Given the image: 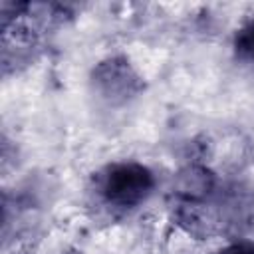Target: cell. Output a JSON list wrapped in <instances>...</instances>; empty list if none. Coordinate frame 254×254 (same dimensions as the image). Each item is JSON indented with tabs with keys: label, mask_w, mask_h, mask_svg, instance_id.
Masks as SVG:
<instances>
[{
	"label": "cell",
	"mask_w": 254,
	"mask_h": 254,
	"mask_svg": "<svg viewBox=\"0 0 254 254\" xmlns=\"http://www.w3.org/2000/svg\"><path fill=\"white\" fill-rule=\"evenodd\" d=\"M89 93L111 109H121L139 99L147 81L139 67L125 54H111L95 62L87 73Z\"/></svg>",
	"instance_id": "obj_3"
},
{
	"label": "cell",
	"mask_w": 254,
	"mask_h": 254,
	"mask_svg": "<svg viewBox=\"0 0 254 254\" xmlns=\"http://www.w3.org/2000/svg\"><path fill=\"white\" fill-rule=\"evenodd\" d=\"M171 210L173 220L198 240H232L254 222V192L240 183H224L206 165H187L173 179Z\"/></svg>",
	"instance_id": "obj_1"
},
{
	"label": "cell",
	"mask_w": 254,
	"mask_h": 254,
	"mask_svg": "<svg viewBox=\"0 0 254 254\" xmlns=\"http://www.w3.org/2000/svg\"><path fill=\"white\" fill-rule=\"evenodd\" d=\"M234 58L242 64L254 65V14H250L232 34Z\"/></svg>",
	"instance_id": "obj_4"
},
{
	"label": "cell",
	"mask_w": 254,
	"mask_h": 254,
	"mask_svg": "<svg viewBox=\"0 0 254 254\" xmlns=\"http://www.w3.org/2000/svg\"><path fill=\"white\" fill-rule=\"evenodd\" d=\"M212 254H254V240L232 238Z\"/></svg>",
	"instance_id": "obj_5"
},
{
	"label": "cell",
	"mask_w": 254,
	"mask_h": 254,
	"mask_svg": "<svg viewBox=\"0 0 254 254\" xmlns=\"http://www.w3.org/2000/svg\"><path fill=\"white\" fill-rule=\"evenodd\" d=\"M157 177L141 161H113L99 169L93 179V190L99 202L115 212H129L143 206L155 192Z\"/></svg>",
	"instance_id": "obj_2"
}]
</instances>
